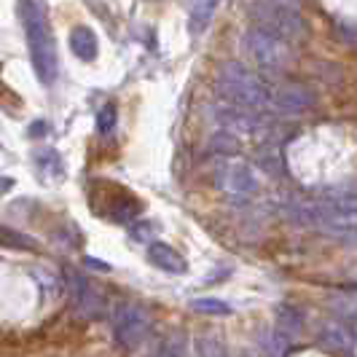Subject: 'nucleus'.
Listing matches in <instances>:
<instances>
[{
  "label": "nucleus",
  "instance_id": "f257e3e1",
  "mask_svg": "<svg viewBox=\"0 0 357 357\" xmlns=\"http://www.w3.org/2000/svg\"><path fill=\"white\" fill-rule=\"evenodd\" d=\"M19 19L27 36V49L36 75L40 84H54L59 73V56H56V43H54L52 27L46 22V11L38 0H19Z\"/></svg>",
  "mask_w": 357,
  "mask_h": 357
},
{
  "label": "nucleus",
  "instance_id": "f03ea898",
  "mask_svg": "<svg viewBox=\"0 0 357 357\" xmlns=\"http://www.w3.org/2000/svg\"><path fill=\"white\" fill-rule=\"evenodd\" d=\"M218 91L231 105L250 107V110H258V113L271 107V89H268L255 73L248 70L245 65H236V62H226L220 68Z\"/></svg>",
  "mask_w": 357,
  "mask_h": 357
},
{
  "label": "nucleus",
  "instance_id": "7ed1b4c3",
  "mask_svg": "<svg viewBox=\"0 0 357 357\" xmlns=\"http://www.w3.org/2000/svg\"><path fill=\"white\" fill-rule=\"evenodd\" d=\"M250 17L255 19V27L266 30L271 36L282 38L287 43H298L306 38V24L298 17L296 8H285L274 0H258L250 6Z\"/></svg>",
  "mask_w": 357,
  "mask_h": 357
},
{
  "label": "nucleus",
  "instance_id": "20e7f679",
  "mask_svg": "<svg viewBox=\"0 0 357 357\" xmlns=\"http://www.w3.org/2000/svg\"><path fill=\"white\" fill-rule=\"evenodd\" d=\"M242 43H245V52L250 54L252 62L258 68H264V70L280 73L290 65V46H287V40L271 36V33L261 30V27H250L245 33V38H242Z\"/></svg>",
  "mask_w": 357,
  "mask_h": 357
},
{
  "label": "nucleus",
  "instance_id": "39448f33",
  "mask_svg": "<svg viewBox=\"0 0 357 357\" xmlns=\"http://www.w3.org/2000/svg\"><path fill=\"white\" fill-rule=\"evenodd\" d=\"M148 325H151V320L140 306L121 304L113 312V333L126 352H135L143 344V339L148 336Z\"/></svg>",
  "mask_w": 357,
  "mask_h": 357
},
{
  "label": "nucleus",
  "instance_id": "423d86ee",
  "mask_svg": "<svg viewBox=\"0 0 357 357\" xmlns=\"http://www.w3.org/2000/svg\"><path fill=\"white\" fill-rule=\"evenodd\" d=\"M215 183H218L220 191H226L234 199L252 197L258 191L255 172H252L250 164H245V161H234V159L220 161L215 167Z\"/></svg>",
  "mask_w": 357,
  "mask_h": 357
},
{
  "label": "nucleus",
  "instance_id": "0eeeda50",
  "mask_svg": "<svg viewBox=\"0 0 357 357\" xmlns=\"http://www.w3.org/2000/svg\"><path fill=\"white\" fill-rule=\"evenodd\" d=\"M215 119L218 124L223 126L226 132H234V135H261L264 132V116L258 110H250V107H239V105H220L215 110Z\"/></svg>",
  "mask_w": 357,
  "mask_h": 357
},
{
  "label": "nucleus",
  "instance_id": "6e6552de",
  "mask_svg": "<svg viewBox=\"0 0 357 357\" xmlns=\"http://www.w3.org/2000/svg\"><path fill=\"white\" fill-rule=\"evenodd\" d=\"M312 105H314V94L306 86L285 84V86L271 89V107L280 113H304Z\"/></svg>",
  "mask_w": 357,
  "mask_h": 357
},
{
  "label": "nucleus",
  "instance_id": "1a4fd4ad",
  "mask_svg": "<svg viewBox=\"0 0 357 357\" xmlns=\"http://www.w3.org/2000/svg\"><path fill=\"white\" fill-rule=\"evenodd\" d=\"M148 261L161 271H169V274H185V258L180 255L175 248L164 245V242H151L148 245Z\"/></svg>",
  "mask_w": 357,
  "mask_h": 357
},
{
  "label": "nucleus",
  "instance_id": "9d476101",
  "mask_svg": "<svg viewBox=\"0 0 357 357\" xmlns=\"http://www.w3.org/2000/svg\"><path fill=\"white\" fill-rule=\"evenodd\" d=\"M70 285H73V298H75L78 312L86 314V317H97L100 309H102V301H100V296L91 290L89 282L81 280V277H75V274H70Z\"/></svg>",
  "mask_w": 357,
  "mask_h": 357
},
{
  "label": "nucleus",
  "instance_id": "9b49d317",
  "mask_svg": "<svg viewBox=\"0 0 357 357\" xmlns=\"http://www.w3.org/2000/svg\"><path fill=\"white\" fill-rule=\"evenodd\" d=\"M70 49H73V54H75L78 59H84V62H94V59H97L100 43H97V36L91 33V27H86V24L73 27Z\"/></svg>",
  "mask_w": 357,
  "mask_h": 357
},
{
  "label": "nucleus",
  "instance_id": "f8f14e48",
  "mask_svg": "<svg viewBox=\"0 0 357 357\" xmlns=\"http://www.w3.org/2000/svg\"><path fill=\"white\" fill-rule=\"evenodd\" d=\"M218 3H220V0H194L191 17H188V30H191L194 36H202V33L210 27Z\"/></svg>",
  "mask_w": 357,
  "mask_h": 357
},
{
  "label": "nucleus",
  "instance_id": "ddd939ff",
  "mask_svg": "<svg viewBox=\"0 0 357 357\" xmlns=\"http://www.w3.org/2000/svg\"><path fill=\"white\" fill-rule=\"evenodd\" d=\"M274 320H277V331H282V333H301V325H304L301 314L290 306H277Z\"/></svg>",
  "mask_w": 357,
  "mask_h": 357
},
{
  "label": "nucleus",
  "instance_id": "4468645a",
  "mask_svg": "<svg viewBox=\"0 0 357 357\" xmlns=\"http://www.w3.org/2000/svg\"><path fill=\"white\" fill-rule=\"evenodd\" d=\"M320 344L325 347V349H331V352H341V349L349 347V336H347L344 328L331 325V328H325V331L320 333Z\"/></svg>",
  "mask_w": 357,
  "mask_h": 357
},
{
  "label": "nucleus",
  "instance_id": "2eb2a0df",
  "mask_svg": "<svg viewBox=\"0 0 357 357\" xmlns=\"http://www.w3.org/2000/svg\"><path fill=\"white\" fill-rule=\"evenodd\" d=\"M191 309L202 312V314H213V317H229L231 314V306L220 301V298H194Z\"/></svg>",
  "mask_w": 357,
  "mask_h": 357
},
{
  "label": "nucleus",
  "instance_id": "dca6fc26",
  "mask_svg": "<svg viewBox=\"0 0 357 357\" xmlns=\"http://www.w3.org/2000/svg\"><path fill=\"white\" fill-rule=\"evenodd\" d=\"M261 347L268 357H285L287 352V339L282 331H271V333H261Z\"/></svg>",
  "mask_w": 357,
  "mask_h": 357
},
{
  "label": "nucleus",
  "instance_id": "f3484780",
  "mask_svg": "<svg viewBox=\"0 0 357 357\" xmlns=\"http://www.w3.org/2000/svg\"><path fill=\"white\" fill-rule=\"evenodd\" d=\"M156 357H188V341L183 333H175L161 344V349L156 352Z\"/></svg>",
  "mask_w": 357,
  "mask_h": 357
},
{
  "label": "nucleus",
  "instance_id": "a211bd4d",
  "mask_svg": "<svg viewBox=\"0 0 357 357\" xmlns=\"http://www.w3.org/2000/svg\"><path fill=\"white\" fill-rule=\"evenodd\" d=\"M210 145H213L215 153H226V156H234V153L239 151L236 135H234V132H226V129H223V132H218Z\"/></svg>",
  "mask_w": 357,
  "mask_h": 357
},
{
  "label": "nucleus",
  "instance_id": "6ab92c4d",
  "mask_svg": "<svg viewBox=\"0 0 357 357\" xmlns=\"http://www.w3.org/2000/svg\"><path fill=\"white\" fill-rule=\"evenodd\" d=\"M116 121H119V113H116L113 105H105L97 113V129H100L102 135H110V132L116 129Z\"/></svg>",
  "mask_w": 357,
  "mask_h": 357
},
{
  "label": "nucleus",
  "instance_id": "aec40b11",
  "mask_svg": "<svg viewBox=\"0 0 357 357\" xmlns=\"http://www.w3.org/2000/svg\"><path fill=\"white\" fill-rule=\"evenodd\" d=\"M199 355L202 357H226V352H223V347H220V341L218 339L204 336V339L199 341Z\"/></svg>",
  "mask_w": 357,
  "mask_h": 357
},
{
  "label": "nucleus",
  "instance_id": "412c9836",
  "mask_svg": "<svg viewBox=\"0 0 357 357\" xmlns=\"http://www.w3.org/2000/svg\"><path fill=\"white\" fill-rule=\"evenodd\" d=\"M153 231H156V226H148V220H143L140 226H135V229H132V236H135V239H145V242H148V236H151Z\"/></svg>",
  "mask_w": 357,
  "mask_h": 357
},
{
  "label": "nucleus",
  "instance_id": "4be33fe9",
  "mask_svg": "<svg viewBox=\"0 0 357 357\" xmlns=\"http://www.w3.org/2000/svg\"><path fill=\"white\" fill-rule=\"evenodd\" d=\"M86 264L91 268H97V271H110V264L107 261H97V258H86Z\"/></svg>",
  "mask_w": 357,
  "mask_h": 357
},
{
  "label": "nucleus",
  "instance_id": "5701e85b",
  "mask_svg": "<svg viewBox=\"0 0 357 357\" xmlns=\"http://www.w3.org/2000/svg\"><path fill=\"white\" fill-rule=\"evenodd\" d=\"M274 3H280V6H285V8H296V11H298V6H301L304 0H274Z\"/></svg>",
  "mask_w": 357,
  "mask_h": 357
},
{
  "label": "nucleus",
  "instance_id": "b1692460",
  "mask_svg": "<svg viewBox=\"0 0 357 357\" xmlns=\"http://www.w3.org/2000/svg\"><path fill=\"white\" fill-rule=\"evenodd\" d=\"M236 357H252V355H250V352H239Z\"/></svg>",
  "mask_w": 357,
  "mask_h": 357
}]
</instances>
